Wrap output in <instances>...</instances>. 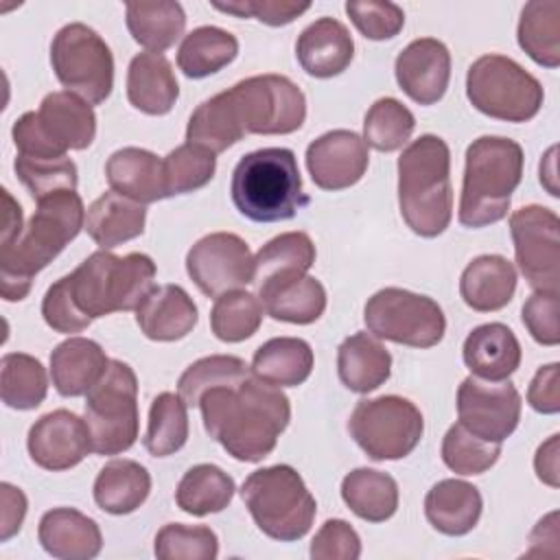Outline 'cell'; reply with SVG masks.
Masks as SVG:
<instances>
[{"mask_svg":"<svg viewBox=\"0 0 560 560\" xmlns=\"http://www.w3.org/2000/svg\"><path fill=\"white\" fill-rule=\"evenodd\" d=\"M206 433L238 462H260L291 420L289 398L256 376L214 387L199 402Z\"/></svg>","mask_w":560,"mask_h":560,"instance_id":"6da1fadb","label":"cell"},{"mask_svg":"<svg viewBox=\"0 0 560 560\" xmlns=\"http://www.w3.org/2000/svg\"><path fill=\"white\" fill-rule=\"evenodd\" d=\"M85 228V208L77 190H59L37 201L22 234L0 247V293L7 302L28 295L35 273L48 267Z\"/></svg>","mask_w":560,"mask_h":560,"instance_id":"7a4b0ae2","label":"cell"},{"mask_svg":"<svg viewBox=\"0 0 560 560\" xmlns=\"http://www.w3.org/2000/svg\"><path fill=\"white\" fill-rule=\"evenodd\" d=\"M398 206L400 217L413 234L440 236L453 217L451 151L433 133L407 144L398 158Z\"/></svg>","mask_w":560,"mask_h":560,"instance_id":"3957f363","label":"cell"},{"mask_svg":"<svg viewBox=\"0 0 560 560\" xmlns=\"http://www.w3.org/2000/svg\"><path fill=\"white\" fill-rule=\"evenodd\" d=\"M523 160L521 144L503 136H481L468 144L457 212L462 225L486 228L508 217Z\"/></svg>","mask_w":560,"mask_h":560,"instance_id":"277c9868","label":"cell"},{"mask_svg":"<svg viewBox=\"0 0 560 560\" xmlns=\"http://www.w3.org/2000/svg\"><path fill=\"white\" fill-rule=\"evenodd\" d=\"M230 192L236 210L256 223L287 221L308 206L295 153L284 147L243 155L234 166Z\"/></svg>","mask_w":560,"mask_h":560,"instance_id":"5b68a950","label":"cell"},{"mask_svg":"<svg viewBox=\"0 0 560 560\" xmlns=\"http://www.w3.org/2000/svg\"><path fill=\"white\" fill-rule=\"evenodd\" d=\"M66 278L77 308L96 319L138 308L155 289V262L140 252L116 256L109 249H98Z\"/></svg>","mask_w":560,"mask_h":560,"instance_id":"8992f818","label":"cell"},{"mask_svg":"<svg viewBox=\"0 0 560 560\" xmlns=\"http://www.w3.org/2000/svg\"><path fill=\"white\" fill-rule=\"evenodd\" d=\"M241 497L258 529L282 542L304 538L317 514L315 497L289 464L254 470L243 481Z\"/></svg>","mask_w":560,"mask_h":560,"instance_id":"52a82bcc","label":"cell"},{"mask_svg":"<svg viewBox=\"0 0 560 560\" xmlns=\"http://www.w3.org/2000/svg\"><path fill=\"white\" fill-rule=\"evenodd\" d=\"M20 155L66 158L83 151L96 136V116L88 101L63 90L42 98L37 112L22 114L11 129Z\"/></svg>","mask_w":560,"mask_h":560,"instance_id":"ba28073f","label":"cell"},{"mask_svg":"<svg viewBox=\"0 0 560 560\" xmlns=\"http://www.w3.org/2000/svg\"><path fill=\"white\" fill-rule=\"evenodd\" d=\"M85 424L92 451L118 455L138 440V376L125 361L109 359L105 374L85 394Z\"/></svg>","mask_w":560,"mask_h":560,"instance_id":"9c48e42d","label":"cell"},{"mask_svg":"<svg viewBox=\"0 0 560 560\" xmlns=\"http://www.w3.org/2000/svg\"><path fill=\"white\" fill-rule=\"evenodd\" d=\"M466 96L481 114L508 120H532L545 101L540 81L503 55H481L466 74Z\"/></svg>","mask_w":560,"mask_h":560,"instance_id":"30bf717a","label":"cell"},{"mask_svg":"<svg viewBox=\"0 0 560 560\" xmlns=\"http://www.w3.org/2000/svg\"><path fill=\"white\" fill-rule=\"evenodd\" d=\"M50 63L59 83L90 105H101L112 94L114 55L88 24L72 22L57 31L50 44Z\"/></svg>","mask_w":560,"mask_h":560,"instance_id":"8fae6325","label":"cell"},{"mask_svg":"<svg viewBox=\"0 0 560 560\" xmlns=\"http://www.w3.org/2000/svg\"><path fill=\"white\" fill-rule=\"evenodd\" d=\"M243 133L284 136L304 125V92L282 74H256L225 90Z\"/></svg>","mask_w":560,"mask_h":560,"instance_id":"7c38bea8","label":"cell"},{"mask_svg":"<svg viewBox=\"0 0 560 560\" xmlns=\"http://www.w3.org/2000/svg\"><path fill=\"white\" fill-rule=\"evenodd\" d=\"M348 431L370 459H402L422 440L424 420L411 400L389 394L359 400L348 418Z\"/></svg>","mask_w":560,"mask_h":560,"instance_id":"4fadbf2b","label":"cell"},{"mask_svg":"<svg viewBox=\"0 0 560 560\" xmlns=\"http://www.w3.org/2000/svg\"><path fill=\"white\" fill-rule=\"evenodd\" d=\"M363 322L374 337L411 348L438 346L446 330V317L435 300L398 287L376 291L363 308Z\"/></svg>","mask_w":560,"mask_h":560,"instance_id":"5bb4252c","label":"cell"},{"mask_svg":"<svg viewBox=\"0 0 560 560\" xmlns=\"http://www.w3.org/2000/svg\"><path fill=\"white\" fill-rule=\"evenodd\" d=\"M510 234L521 273L536 291L560 284V219L545 206H523L510 217Z\"/></svg>","mask_w":560,"mask_h":560,"instance_id":"9a60e30c","label":"cell"},{"mask_svg":"<svg viewBox=\"0 0 560 560\" xmlns=\"http://www.w3.org/2000/svg\"><path fill=\"white\" fill-rule=\"evenodd\" d=\"M186 271L203 295L219 298L254 280V256L241 236L212 232L188 249Z\"/></svg>","mask_w":560,"mask_h":560,"instance_id":"2e32d148","label":"cell"},{"mask_svg":"<svg viewBox=\"0 0 560 560\" xmlns=\"http://www.w3.org/2000/svg\"><path fill=\"white\" fill-rule=\"evenodd\" d=\"M521 394L510 381L490 383L468 376L457 389L459 424L494 444L514 433L521 420Z\"/></svg>","mask_w":560,"mask_h":560,"instance_id":"e0dca14e","label":"cell"},{"mask_svg":"<svg viewBox=\"0 0 560 560\" xmlns=\"http://www.w3.org/2000/svg\"><path fill=\"white\" fill-rule=\"evenodd\" d=\"M31 459L44 470H68L92 453V435L85 418L68 409L42 416L26 438Z\"/></svg>","mask_w":560,"mask_h":560,"instance_id":"ac0fdd59","label":"cell"},{"mask_svg":"<svg viewBox=\"0 0 560 560\" xmlns=\"http://www.w3.org/2000/svg\"><path fill=\"white\" fill-rule=\"evenodd\" d=\"M368 144L348 129H332L315 138L306 149V168L322 190L354 186L368 171Z\"/></svg>","mask_w":560,"mask_h":560,"instance_id":"d6986e66","label":"cell"},{"mask_svg":"<svg viewBox=\"0 0 560 560\" xmlns=\"http://www.w3.org/2000/svg\"><path fill=\"white\" fill-rule=\"evenodd\" d=\"M396 81L418 105L438 103L451 79V52L435 37H420L405 46L396 57Z\"/></svg>","mask_w":560,"mask_h":560,"instance_id":"ffe728a7","label":"cell"},{"mask_svg":"<svg viewBox=\"0 0 560 560\" xmlns=\"http://www.w3.org/2000/svg\"><path fill=\"white\" fill-rule=\"evenodd\" d=\"M256 289L265 313L278 322L313 324L326 311L324 284L306 273H280Z\"/></svg>","mask_w":560,"mask_h":560,"instance_id":"44dd1931","label":"cell"},{"mask_svg":"<svg viewBox=\"0 0 560 560\" xmlns=\"http://www.w3.org/2000/svg\"><path fill=\"white\" fill-rule=\"evenodd\" d=\"M295 57L306 74L330 79L350 66L354 57V42L346 24L335 18H319L300 33L295 42Z\"/></svg>","mask_w":560,"mask_h":560,"instance_id":"7402d4cb","label":"cell"},{"mask_svg":"<svg viewBox=\"0 0 560 560\" xmlns=\"http://www.w3.org/2000/svg\"><path fill=\"white\" fill-rule=\"evenodd\" d=\"M37 538L44 551L59 560H90L103 547L96 521L74 508L48 510L39 521Z\"/></svg>","mask_w":560,"mask_h":560,"instance_id":"603a6c76","label":"cell"},{"mask_svg":"<svg viewBox=\"0 0 560 560\" xmlns=\"http://www.w3.org/2000/svg\"><path fill=\"white\" fill-rule=\"evenodd\" d=\"M462 352L472 376L490 383L508 381L521 365V343L501 322L481 324L468 332Z\"/></svg>","mask_w":560,"mask_h":560,"instance_id":"cb8c5ba5","label":"cell"},{"mask_svg":"<svg viewBox=\"0 0 560 560\" xmlns=\"http://www.w3.org/2000/svg\"><path fill=\"white\" fill-rule=\"evenodd\" d=\"M197 319V306L179 284L155 287L136 308V322L142 335L153 341L184 339Z\"/></svg>","mask_w":560,"mask_h":560,"instance_id":"d4e9b609","label":"cell"},{"mask_svg":"<svg viewBox=\"0 0 560 560\" xmlns=\"http://www.w3.org/2000/svg\"><path fill=\"white\" fill-rule=\"evenodd\" d=\"M105 177L112 190L142 206L168 197L162 160L140 147H125L114 151L105 164Z\"/></svg>","mask_w":560,"mask_h":560,"instance_id":"484cf974","label":"cell"},{"mask_svg":"<svg viewBox=\"0 0 560 560\" xmlns=\"http://www.w3.org/2000/svg\"><path fill=\"white\" fill-rule=\"evenodd\" d=\"M516 291V269L499 254L472 258L459 278V293L466 306L477 313H492L508 306Z\"/></svg>","mask_w":560,"mask_h":560,"instance_id":"4316f807","label":"cell"},{"mask_svg":"<svg viewBox=\"0 0 560 560\" xmlns=\"http://www.w3.org/2000/svg\"><path fill=\"white\" fill-rule=\"evenodd\" d=\"M179 85L171 61L162 52H140L127 70V98L149 116H164L173 109Z\"/></svg>","mask_w":560,"mask_h":560,"instance_id":"83f0119b","label":"cell"},{"mask_svg":"<svg viewBox=\"0 0 560 560\" xmlns=\"http://www.w3.org/2000/svg\"><path fill=\"white\" fill-rule=\"evenodd\" d=\"M109 359L105 350L85 337H70L50 352V378L55 389L66 396H83L105 374Z\"/></svg>","mask_w":560,"mask_h":560,"instance_id":"f1b7e54d","label":"cell"},{"mask_svg":"<svg viewBox=\"0 0 560 560\" xmlns=\"http://www.w3.org/2000/svg\"><path fill=\"white\" fill-rule=\"evenodd\" d=\"M479 490L462 479H442L424 497L427 521L446 536L468 534L481 516Z\"/></svg>","mask_w":560,"mask_h":560,"instance_id":"f546056e","label":"cell"},{"mask_svg":"<svg viewBox=\"0 0 560 560\" xmlns=\"http://www.w3.org/2000/svg\"><path fill=\"white\" fill-rule=\"evenodd\" d=\"M147 208L116 190L103 192L85 212V232L101 249H114L144 232Z\"/></svg>","mask_w":560,"mask_h":560,"instance_id":"4dcf8cb0","label":"cell"},{"mask_svg":"<svg viewBox=\"0 0 560 560\" xmlns=\"http://www.w3.org/2000/svg\"><path fill=\"white\" fill-rule=\"evenodd\" d=\"M337 372L350 392L368 394L389 378L392 354L370 332H354L337 350Z\"/></svg>","mask_w":560,"mask_h":560,"instance_id":"1f68e13d","label":"cell"},{"mask_svg":"<svg viewBox=\"0 0 560 560\" xmlns=\"http://www.w3.org/2000/svg\"><path fill=\"white\" fill-rule=\"evenodd\" d=\"M151 492L149 470L133 459L107 462L94 481V501L107 514L136 512Z\"/></svg>","mask_w":560,"mask_h":560,"instance_id":"d6a6232c","label":"cell"},{"mask_svg":"<svg viewBox=\"0 0 560 560\" xmlns=\"http://www.w3.org/2000/svg\"><path fill=\"white\" fill-rule=\"evenodd\" d=\"M313 361V350L304 339L276 337L254 352L252 372L273 387H298L311 376Z\"/></svg>","mask_w":560,"mask_h":560,"instance_id":"836d02e7","label":"cell"},{"mask_svg":"<svg viewBox=\"0 0 560 560\" xmlns=\"http://www.w3.org/2000/svg\"><path fill=\"white\" fill-rule=\"evenodd\" d=\"M125 22L131 37L149 52L171 48L186 28V13L179 2H129L125 7Z\"/></svg>","mask_w":560,"mask_h":560,"instance_id":"e575fe53","label":"cell"},{"mask_svg":"<svg viewBox=\"0 0 560 560\" xmlns=\"http://www.w3.org/2000/svg\"><path fill=\"white\" fill-rule=\"evenodd\" d=\"M343 503L368 523H383L398 510V483L374 468L350 470L341 481Z\"/></svg>","mask_w":560,"mask_h":560,"instance_id":"d590c367","label":"cell"},{"mask_svg":"<svg viewBox=\"0 0 560 560\" xmlns=\"http://www.w3.org/2000/svg\"><path fill=\"white\" fill-rule=\"evenodd\" d=\"M518 46L545 68L560 66V2L536 0L521 11L516 28Z\"/></svg>","mask_w":560,"mask_h":560,"instance_id":"8d00e7d4","label":"cell"},{"mask_svg":"<svg viewBox=\"0 0 560 560\" xmlns=\"http://www.w3.org/2000/svg\"><path fill=\"white\" fill-rule=\"evenodd\" d=\"M238 55V39L219 26H199L190 31L179 50L177 66L190 79H203L228 63H232Z\"/></svg>","mask_w":560,"mask_h":560,"instance_id":"74e56055","label":"cell"},{"mask_svg":"<svg viewBox=\"0 0 560 560\" xmlns=\"http://www.w3.org/2000/svg\"><path fill=\"white\" fill-rule=\"evenodd\" d=\"M234 479L214 464H197L184 472L177 483V508L192 516L221 512L234 497Z\"/></svg>","mask_w":560,"mask_h":560,"instance_id":"f35d334b","label":"cell"},{"mask_svg":"<svg viewBox=\"0 0 560 560\" xmlns=\"http://www.w3.org/2000/svg\"><path fill=\"white\" fill-rule=\"evenodd\" d=\"M0 365V396L7 407L28 411L44 402L48 376L39 359L24 352H9Z\"/></svg>","mask_w":560,"mask_h":560,"instance_id":"ab89813d","label":"cell"},{"mask_svg":"<svg viewBox=\"0 0 560 560\" xmlns=\"http://www.w3.org/2000/svg\"><path fill=\"white\" fill-rule=\"evenodd\" d=\"M245 133L241 131L225 90L203 101L188 118L186 140L199 144L214 155L236 144Z\"/></svg>","mask_w":560,"mask_h":560,"instance_id":"60d3db41","label":"cell"},{"mask_svg":"<svg viewBox=\"0 0 560 560\" xmlns=\"http://www.w3.org/2000/svg\"><path fill=\"white\" fill-rule=\"evenodd\" d=\"M188 440V405L179 394L162 392L153 398L144 433V448L153 457L177 453Z\"/></svg>","mask_w":560,"mask_h":560,"instance_id":"b9f144b4","label":"cell"},{"mask_svg":"<svg viewBox=\"0 0 560 560\" xmlns=\"http://www.w3.org/2000/svg\"><path fill=\"white\" fill-rule=\"evenodd\" d=\"M315 262V245L306 232H284L254 256V284L280 273H306Z\"/></svg>","mask_w":560,"mask_h":560,"instance_id":"7bdbcfd3","label":"cell"},{"mask_svg":"<svg viewBox=\"0 0 560 560\" xmlns=\"http://www.w3.org/2000/svg\"><path fill=\"white\" fill-rule=\"evenodd\" d=\"M247 376L249 368L243 359L232 354H212L188 365L177 381V389L188 407H199L206 392L238 385Z\"/></svg>","mask_w":560,"mask_h":560,"instance_id":"ee69618b","label":"cell"},{"mask_svg":"<svg viewBox=\"0 0 560 560\" xmlns=\"http://www.w3.org/2000/svg\"><path fill=\"white\" fill-rule=\"evenodd\" d=\"M262 304L247 291H228L217 298L210 311V328L217 339L238 343L249 339L262 322Z\"/></svg>","mask_w":560,"mask_h":560,"instance_id":"f6af8a7d","label":"cell"},{"mask_svg":"<svg viewBox=\"0 0 560 560\" xmlns=\"http://www.w3.org/2000/svg\"><path fill=\"white\" fill-rule=\"evenodd\" d=\"M416 129L413 114L396 98H378L365 114L363 140L376 151L389 153L407 144Z\"/></svg>","mask_w":560,"mask_h":560,"instance_id":"bcb514c9","label":"cell"},{"mask_svg":"<svg viewBox=\"0 0 560 560\" xmlns=\"http://www.w3.org/2000/svg\"><path fill=\"white\" fill-rule=\"evenodd\" d=\"M166 195H186L203 188L217 171V158L212 151L199 144H182L173 149L164 160Z\"/></svg>","mask_w":560,"mask_h":560,"instance_id":"7dc6e473","label":"cell"},{"mask_svg":"<svg viewBox=\"0 0 560 560\" xmlns=\"http://www.w3.org/2000/svg\"><path fill=\"white\" fill-rule=\"evenodd\" d=\"M18 179L26 186L35 201L59 192V190H77L79 173L77 164L66 158H28L18 155L13 162Z\"/></svg>","mask_w":560,"mask_h":560,"instance_id":"c3c4849f","label":"cell"},{"mask_svg":"<svg viewBox=\"0 0 560 560\" xmlns=\"http://www.w3.org/2000/svg\"><path fill=\"white\" fill-rule=\"evenodd\" d=\"M501 444L472 435L459 422L453 424L442 440V459L457 475H481L497 464Z\"/></svg>","mask_w":560,"mask_h":560,"instance_id":"681fc988","label":"cell"},{"mask_svg":"<svg viewBox=\"0 0 560 560\" xmlns=\"http://www.w3.org/2000/svg\"><path fill=\"white\" fill-rule=\"evenodd\" d=\"M153 551L162 560H214L219 538L206 525L168 523L155 534Z\"/></svg>","mask_w":560,"mask_h":560,"instance_id":"f907efd6","label":"cell"},{"mask_svg":"<svg viewBox=\"0 0 560 560\" xmlns=\"http://www.w3.org/2000/svg\"><path fill=\"white\" fill-rule=\"evenodd\" d=\"M346 13L357 26V31L374 42L396 37L405 26V13L394 2L368 0V2H346Z\"/></svg>","mask_w":560,"mask_h":560,"instance_id":"816d5d0a","label":"cell"},{"mask_svg":"<svg viewBox=\"0 0 560 560\" xmlns=\"http://www.w3.org/2000/svg\"><path fill=\"white\" fill-rule=\"evenodd\" d=\"M217 11L232 13L236 18H256L267 26H287L304 11L311 9V2L295 0H232V2H212Z\"/></svg>","mask_w":560,"mask_h":560,"instance_id":"f5cc1de1","label":"cell"},{"mask_svg":"<svg viewBox=\"0 0 560 560\" xmlns=\"http://www.w3.org/2000/svg\"><path fill=\"white\" fill-rule=\"evenodd\" d=\"M42 315H44V322L57 330V332H63V335H70V332H81L85 330L92 319L85 317L72 295H70V289H68V278H59L55 284L48 287L44 300H42Z\"/></svg>","mask_w":560,"mask_h":560,"instance_id":"db71d44e","label":"cell"},{"mask_svg":"<svg viewBox=\"0 0 560 560\" xmlns=\"http://www.w3.org/2000/svg\"><path fill=\"white\" fill-rule=\"evenodd\" d=\"M361 556V538L354 527L341 518L326 521L311 542L313 560H357Z\"/></svg>","mask_w":560,"mask_h":560,"instance_id":"11a10c76","label":"cell"},{"mask_svg":"<svg viewBox=\"0 0 560 560\" xmlns=\"http://www.w3.org/2000/svg\"><path fill=\"white\" fill-rule=\"evenodd\" d=\"M523 324L542 346L560 343L558 326V291H536L523 304Z\"/></svg>","mask_w":560,"mask_h":560,"instance_id":"9f6ffc18","label":"cell"},{"mask_svg":"<svg viewBox=\"0 0 560 560\" xmlns=\"http://www.w3.org/2000/svg\"><path fill=\"white\" fill-rule=\"evenodd\" d=\"M527 402L538 413H558L560 411V365H542L527 389Z\"/></svg>","mask_w":560,"mask_h":560,"instance_id":"6f0895ef","label":"cell"},{"mask_svg":"<svg viewBox=\"0 0 560 560\" xmlns=\"http://www.w3.org/2000/svg\"><path fill=\"white\" fill-rule=\"evenodd\" d=\"M0 540H9L20 532L26 516V497L20 488L11 483H0Z\"/></svg>","mask_w":560,"mask_h":560,"instance_id":"680465c9","label":"cell"},{"mask_svg":"<svg viewBox=\"0 0 560 560\" xmlns=\"http://www.w3.org/2000/svg\"><path fill=\"white\" fill-rule=\"evenodd\" d=\"M558 442H560V435L553 433L547 442H542L536 451V457H534V468H536V475L542 483L551 486V488H558L560 486V472H558Z\"/></svg>","mask_w":560,"mask_h":560,"instance_id":"91938a15","label":"cell"},{"mask_svg":"<svg viewBox=\"0 0 560 560\" xmlns=\"http://www.w3.org/2000/svg\"><path fill=\"white\" fill-rule=\"evenodd\" d=\"M2 201H4V221H2V234H0V247L13 243L24 225H22V208L20 203L11 197V192L4 188L2 190Z\"/></svg>","mask_w":560,"mask_h":560,"instance_id":"94428289","label":"cell"},{"mask_svg":"<svg viewBox=\"0 0 560 560\" xmlns=\"http://www.w3.org/2000/svg\"><path fill=\"white\" fill-rule=\"evenodd\" d=\"M556 147H551L545 158L540 160V184L549 190L551 197H558L560 190H558V175H556Z\"/></svg>","mask_w":560,"mask_h":560,"instance_id":"6125c7cd","label":"cell"}]
</instances>
